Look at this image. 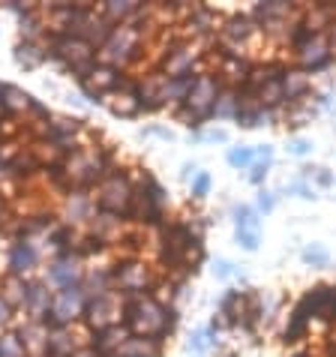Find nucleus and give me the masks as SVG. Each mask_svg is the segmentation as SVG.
Wrapping results in <instances>:
<instances>
[{"instance_id": "nucleus-1", "label": "nucleus", "mask_w": 336, "mask_h": 357, "mask_svg": "<svg viewBox=\"0 0 336 357\" xmlns=\"http://www.w3.org/2000/svg\"><path fill=\"white\" fill-rule=\"evenodd\" d=\"M63 168H66V174H69V183H72V190L93 192L96 186L105 181V177H112L114 172H121L123 165H121V153H117V147L102 142V144L84 147V151L66 156Z\"/></svg>"}, {"instance_id": "nucleus-2", "label": "nucleus", "mask_w": 336, "mask_h": 357, "mask_svg": "<svg viewBox=\"0 0 336 357\" xmlns=\"http://www.w3.org/2000/svg\"><path fill=\"white\" fill-rule=\"evenodd\" d=\"M123 324L132 336H151L165 342L177 327V306H165L153 294L123 297Z\"/></svg>"}, {"instance_id": "nucleus-3", "label": "nucleus", "mask_w": 336, "mask_h": 357, "mask_svg": "<svg viewBox=\"0 0 336 357\" xmlns=\"http://www.w3.org/2000/svg\"><path fill=\"white\" fill-rule=\"evenodd\" d=\"M168 220V192L147 168H138V190L126 213V222L142 228H160Z\"/></svg>"}, {"instance_id": "nucleus-4", "label": "nucleus", "mask_w": 336, "mask_h": 357, "mask_svg": "<svg viewBox=\"0 0 336 357\" xmlns=\"http://www.w3.org/2000/svg\"><path fill=\"white\" fill-rule=\"evenodd\" d=\"M135 190H138V168H121V172H114L112 177H105V181L93 190V198H96V207H100L102 213H114V216H123L130 213V204L135 198Z\"/></svg>"}, {"instance_id": "nucleus-5", "label": "nucleus", "mask_w": 336, "mask_h": 357, "mask_svg": "<svg viewBox=\"0 0 336 357\" xmlns=\"http://www.w3.org/2000/svg\"><path fill=\"white\" fill-rule=\"evenodd\" d=\"M0 276L3 273H13V276H27V280H33L39 273V267H43V250L33 243V241H24V237H6L0 234Z\"/></svg>"}, {"instance_id": "nucleus-6", "label": "nucleus", "mask_w": 336, "mask_h": 357, "mask_svg": "<svg viewBox=\"0 0 336 357\" xmlns=\"http://www.w3.org/2000/svg\"><path fill=\"white\" fill-rule=\"evenodd\" d=\"M160 273L153 271V264L144 259H126L121 255L114 264V291L123 297H138V294H153Z\"/></svg>"}, {"instance_id": "nucleus-7", "label": "nucleus", "mask_w": 336, "mask_h": 357, "mask_svg": "<svg viewBox=\"0 0 336 357\" xmlns=\"http://www.w3.org/2000/svg\"><path fill=\"white\" fill-rule=\"evenodd\" d=\"M100 216V207H96V198L93 192L87 190H72L61 198V204H57V220H61L66 228H75V231H87L91 222Z\"/></svg>"}, {"instance_id": "nucleus-8", "label": "nucleus", "mask_w": 336, "mask_h": 357, "mask_svg": "<svg viewBox=\"0 0 336 357\" xmlns=\"http://www.w3.org/2000/svg\"><path fill=\"white\" fill-rule=\"evenodd\" d=\"M84 310H87V294L82 285L72 289H61L52 297V310H48V327H75L84 321Z\"/></svg>"}, {"instance_id": "nucleus-9", "label": "nucleus", "mask_w": 336, "mask_h": 357, "mask_svg": "<svg viewBox=\"0 0 336 357\" xmlns=\"http://www.w3.org/2000/svg\"><path fill=\"white\" fill-rule=\"evenodd\" d=\"M222 87H225V84L220 82V78H216V73L199 75V78H195V84H192V91H190V96H186L183 108H186V112H192V114L201 121V126H204L207 121H211L213 105H216V99H220Z\"/></svg>"}, {"instance_id": "nucleus-10", "label": "nucleus", "mask_w": 336, "mask_h": 357, "mask_svg": "<svg viewBox=\"0 0 336 357\" xmlns=\"http://www.w3.org/2000/svg\"><path fill=\"white\" fill-rule=\"evenodd\" d=\"M123 321V294H100V297H87V310H84V321L91 331H105L112 324Z\"/></svg>"}, {"instance_id": "nucleus-11", "label": "nucleus", "mask_w": 336, "mask_h": 357, "mask_svg": "<svg viewBox=\"0 0 336 357\" xmlns=\"http://www.w3.org/2000/svg\"><path fill=\"white\" fill-rule=\"evenodd\" d=\"M102 105L114 117H126V121H132V117H142L144 108H142V96H138V75L123 73L121 84H117V91L108 93L102 99Z\"/></svg>"}, {"instance_id": "nucleus-12", "label": "nucleus", "mask_w": 336, "mask_h": 357, "mask_svg": "<svg viewBox=\"0 0 336 357\" xmlns=\"http://www.w3.org/2000/svg\"><path fill=\"white\" fill-rule=\"evenodd\" d=\"M259 33H261V31L255 27V22L250 18V13H234L231 18H225V22L220 24V33H216V39H220L222 52L243 54V45H250Z\"/></svg>"}, {"instance_id": "nucleus-13", "label": "nucleus", "mask_w": 336, "mask_h": 357, "mask_svg": "<svg viewBox=\"0 0 336 357\" xmlns=\"http://www.w3.org/2000/svg\"><path fill=\"white\" fill-rule=\"evenodd\" d=\"M84 280V261L72 255V259H54V261H45V271H43V282L48 285L52 291H61V289H72V285H82Z\"/></svg>"}, {"instance_id": "nucleus-14", "label": "nucleus", "mask_w": 336, "mask_h": 357, "mask_svg": "<svg viewBox=\"0 0 336 357\" xmlns=\"http://www.w3.org/2000/svg\"><path fill=\"white\" fill-rule=\"evenodd\" d=\"M91 327H52L48 331V345H45V357H72L78 349H84L87 340H91Z\"/></svg>"}, {"instance_id": "nucleus-15", "label": "nucleus", "mask_w": 336, "mask_h": 357, "mask_svg": "<svg viewBox=\"0 0 336 357\" xmlns=\"http://www.w3.org/2000/svg\"><path fill=\"white\" fill-rule=\"evenodd\" d=\"M336 61L330 52V39L328 33H315L310 43H303L298 52H294V63H298L303 73H321Z\"/></svg>"}, {"instance_id": "nucleus-16", "label": "nucleus", "mask_w": 336, "mask_h": 357, "mask_svg": "<svg viewBox=\"0 0 336 357\" xmlns=\"http://www.w3.org/2000/svg\"><path fill=\"white\" fill-rule=\"evenodd\" d=\"M121 78H123L121 69H112V66L96 63V66H93V73L87 75L84 82H78V91H82L87 99H91V102H100V105H102V99H105L108 93H114V91H117Z\"/></svg>"}, {"instance_id": "nucleus-17", "label": "nucleus", "mask_w": 336, "mask_h": 357, "mask_svg": "<svg viewBox=\"0 0 336 357\" xmlns=\"http://www.w3.org/2000/svg\"><path fill=\"white\" fill-rule=\"evenodd\" d=\"M255 61H250L246 54H234V52H216V78L225 87H237L250 78Z\"/></svg>"}, {"instance_id": "nucleus-18", "label": "nucleus", "mask_w": 336, "mask_h": 357, "mask_svg": "<svg viewBox=\"0 0 336 357\" xmlns=\"http://www.w3.org/2000/svg\"><path fill=\"white\" fill-rule=\"evenodd\" d=\"M13 331H18L22 336L24 349H27V357H45V345H48V331L52 327L43 324V321H27L24 315H18Z\"/></svg>"}, {"instance_id": "nucleus-19", "label": "nucleus", "mask_w": 336, "mask_h": 357, "mask_svg": "<svg viewBox=\"0 0 336 357\" xmlns=\"http://www.w3.org/2000/svg\"><path fill=\"white\" fill-rule=\"evenodd\" d=\"M52 297L54 291L43 282V276H33V285H31V294H27V303H24V319L27 321H43L48 319V310H52Z\"/></svg>"}, {"instance_id": "nucleus-20", "label": "nucleus", "mask_w": 336, "mask_h": 357, "mask_svg": "<svg viewBox=\"0 0 336 357\" xmlns=\"http://www.w3.org/2000/svg\"><path fill=\"white\" fill-rule=\"evenodd\" d=\"M130 336H132V331L121 321V324L105 327V331H93V333H91V340H87V349H93L96 354H102V357H105V354H114L126 340H130Z\"/></svg>"}, {"instance_id": "nucleus-21", "label": "nucleus", "mask_w": 336, "mask_h": 357, "mask_svg": "<svg viewBox=\"0 0 336 357\" xmlns=\"http://www.w3.org/2000/svg\"><path fill=\"white\" fill-rule=\"evenodd\" d=\"M31 105H33V96L27 91H22V87H15V84H6V82L0 84V112H3V117L22 121Z\"/></svg>"}, {"instance_id": "nucleus-22", "label": "nucleus", "mask_w": 336, "mask_h": 357, "mask_svg": "<svg viewBox=\"0 0 336 357\" xmlns=\"http://www.w3.org/2000/svg\"><path fill=\"white\" fill-rule=\"evenodd\" d=\"M282 93H285V105L303 102V99L312 93L310 73H303L300 66H289L285 69V75H282Z\"/></svg>"}, {"instance_id": "nucleus-23", "label": "nucleus", "mask_w": 336, "mask_h": 357, "mask_svg": "<svg viewBox=\"0 0 336 357\" xmlns=\"http://www.w3.org/2000/svg\"><path fill=\"white\" fill-rule=\"evenodd\" d=\"M31 285H33V280H27V276H13V273L0 276V294H3V301L13 306L18 315L24 312V303H27V294H31Z\"/></svg>"}, {"instance_id": "nucleus-24", "label": "nucleus", "mask_w": 336, "mask_h": 357, "mask_svg": "<svg viewBox=\"0 0 336 357\" xmlns=\"http://www.w3.org/2000/svg\"><path fill=\"white\" fill-rule=\"evenodd\" d=\"M96 9H100V15L105 18L108 24L121 27V24L135 22V18L142 15L144 3H135V0H108V3H100Z\"/></svg>"}, {"instance_id": "nucleus-25", "label": "nucleus", "mask_w": 336, "mask_h": 357, "mask_svg": "<svg viewBox=\"0 0 336 357\" xmlns=\"http://www.w3.org/2000/svg\"><path fill=\"white\" fill-rule=\"evenodd\" d=\"M234 121H237L240 130H259V126H273L276 121H280V112H276V108H264L259 102H252V105L237 108Z\"/></svg>"}, {"instance_id": "nucleus-26", "label": "nucleus", "mask_w": 336, "mask_h": 357, "mask_svg": "<svg viewBox=\"0 0 336 357\" xmlns=\"http://www.w3.org/2000/svg\"><path fill=\"white\" fill-rule=\"evenodd\" d=\"M162 354H165V342L151 340V336H130L114 351V357H162Z\"/></svg>"}, {"instance_id": "nucleus-27", "label": "nucleus", "mask_w": 336, "mask_h": 357, "mask_svg": "<svg viewBox=\"0 0 336 357\" xmlns=\"http://www.w3.org/2000/svg\"><path fill=\"white\" fill-rule=\"evenodd\" d=\"M199 75H181V78H165V87H162V105L165 108H181L186 102V96H190L192 84Z\"/></svg>"}, {"instance_id": "nucleus-28", "label": "nucleus", "mask_w": 336, "mask_h": 357, "mask_svg": "<svg viewBox=\"0 0 336 357\" xmlns=\"http://www.w3.org/2000/svg\"><path fill=\"white\" fill-rule=\"evenodd\" d=\"M310 327H312V319H306L300 310H294V306H291L289 321H285V331H282V342H285V345H298V342H303V340H306V333H310Z\"/></svg>"}, {"instance_id": "nucleus-29", "label": "nucleus", "mask_w": 336, "mask_h": 357, "mask_svg": "<svg viewBox=\"0 0 336 357\" xmlns=\"http://www.w3.org/2000/svg\"><path fill=\"white\" fill-rule=\"evenodd\" d=\"M13 57H15V63L22 66V69L33 73V69H39V66L45 63V48H43V45H36V43H22V39H18V45H15Z\"/></svg>"}, {"instance_id": "nucleus-30", "label": "nucleus", "mask_w": 336, "mask_h": 357, "mask_svg": "<svg viewBox=\"0 0 336 357\" xmlns=\"http://www.w3.org/2000/svg\"><path fill=\"white\" fill-rule=\"evenodd\" d=\"M237 96L231 87H222V93L220 99H216V105H213V114H211V121H234V114H237Z\"/></svg>"}, {"instance_id": "nucleus-31", "label": "nucleus", "mask_w": 336, "mask_h": 357, "mask_svg": "<svg viewBox=\"0 0 336 357\" xmlns=\"http://www.w3.org/2000/svg\"><path fill=\"white\" fill-rule=\"evenodd\" d=\"M0 357H27V349L22 342L18 331H6L0 333Z\"/></svg>"}, {"instance_id": "nucleus-32", "label": "nucleus", "mask_w": 336, "mask_h": 357, "mask_svg": "<svg viewBox=\"0 0 336 357\" xmlns=\"http://www.w3.org/2000/svg\"><path fill=\"white\" fill-rule=\"evenodd\" d=\"M231 220H234L237 228H252V231H259V211L250 207V204H234Z\"/></svg>"}, {"instance_id": "nucleus-33", "label": "nucleus", "mask_w": 336, "mask_h": 357, "mask_svg": "<svg viewBox=\"0 0 336 357\" xmlns=\"http://www.w3.org/2000/svg\"><path fill=\"white\" fill-rule=\"evenodd\" d=\"M225 160H229V165H231V168H250V165L255 162V147H246V144L229 147Z\"/></svg>"}, {"instance_id": "nucleus-34", "label": "nucleus", "mask_w": 336, "mask_h": 357, "mask_svg": "<svg viewBox=\"0 0 336 357\" xmlns=\"http://www.w3.org/2000/svg\"><path fill=\"white\" fill-rule=\"evenodd\" d=\"M312 117V105L306 102H294V105H285V123L291 126V130H298V126H306V121Z\"/></svg>"}, {"instance_id": "nucleus-35", "label": "nucleus", "mask_w": 336, "mask_h": 357, "mask_svg": "<svg viewBox=\"0 0 336 357\" xmlns=\"http://www.w3.org/2000/svg\"><path fill=\"white\" fill-rule=\"evenodd\" d=\"M282 192H291V195H298V198H303V202H312V198H319L315 195V186L310 183V181H291V183H285L282 186Z\"/></svg>"}, {"instance_id": "nucleus-36", "label": "nucleus", "mask_w": 336, "mask_h": 357, "mask_svg": "<svg viewBox=\"0 0 336 357\" xmlns=\"http://www.w3.org/2000/svg\"><path fill=\"white\" fill-rule=\"evenodd\" d=\"M268 174H270V162L255 160V162L250 165V172H246V181H250L252 186H261L264 181H268Z\"/></svg>"}, {"instance_id": "nucleus-37", "label": "nucleus", "mask_w": 336, "mask_h": 357, "mask_svg": "<svg viewBox=\"0 0 336 357\" xmlns=\"http://www.w3.org/2000/svg\"><path fill=\"white\" fill-rule=\"evenodd\" d=\"M234 241L240 243L246 252L259 250V231H252V228H234Z\"/></svg>"}, {"instance_id": "nucleus-38", "label": "nucleus", "mask_w": 336, "mask_h": 357, "mask_svg": "<svg viewBox=\"0 0 336 357\" xmlns=\"http://www.w3.org/2000/svg\"><path fill=\"white\" fill-rule=\"evenodd\" d=\"M303 261L312 264V267H324V264H328V250H324V246H319V243L306 246V250H303Z\"/></svg>"}, {"instance_id": "nucleus-39", "label": "nucleus", "mask_w": 336, "mask_h": 357, "mask_svg": "<svg viewBox=\"0 0 336 357\" xmlns=\"http://www.w3.org/2000/svg\"><path fill=\"white\" fill-rule=\"evenodd\" d=\"M190 186H192V198H195V202H201V198L211 192V174L199 172V174H195L192 181H190Z\"/></svg>"}, {"instance_id": "nucleus-40", "label": "nucleus", "mask_w": 336, "mask_h": 357, "mask_svg": "<svg viewBox=\"0 0 336 357\" xmlns=\"http://www.w3.org/2000/svg\"><path fill=\"white\" fill-rule=\"evenodd\" d=\"M18 319V312L3 301V294H0V333H6V331H13V324Z\"/></svg>"}, {"instance_id": "nucleus-41", "label": "nucleus", "mask_w": 336, "mask_h": 357, "mask_svg": "<svg viewBox=\"0 0 336 357\" xmlns=\"http://www.w3.org/2000/svg\"><path fill=\"white\" fill-rule=\"evenodd\" d=\"M310 183H315L319 190H330V186H336V177L330 168H315V174L310 177Z\"/></svg>"}, {"instance_id": "nucleus-42", "label": "nucleus", "mask_w": 336, "mask_h": 357, "mask_svg": "<svg viewBox=\"0 0 336 357\" xmlns=\"http://www.w3.org/2000/svg\"><path fill=\"white\" fill-rule=\"evenodd\" d=\"M255 211H261V213L276 211V192L261 190V192H259V198H255Z\"/></svg>"}, {"instance_id": "nucleus-43", "label": "nucleus", "mask_w": 336, "mask_h": 357, "mask_svg": "<svg viewBox=\"0 0 336 357\" xmlns=\"http://www.w3.org/2000/svg\"><path fill=\"white\" fill-rule=\"evenodd\" d=\"M310 151H312V144L306 142V138H291V142H289V153L291 156H306Z\"/></svg>"}, {"instance_id": "nucleus-44", "label": "nucleus", "mask_w": 336, "mask_h": 357, "mask_svg": "<svg viewBox=\"0 0 336 357\" xmlns=\"http://www.w3.org/2000/svg\"><path fill=\"white\" fill-rule=\"evenodd\" d=\"M213 273H216V280H229V276L234 273V264L229 259H220V261H216V267H213Z\"/></svg>"}, {"instance_id": "nucleus-45", "label": "nucleus", "mask_w": 336, "mask_h": 357, "mask_svg": "<svg viewBox=\"0 0 336 357\" xmlns=\"http://www.w3.org/2000/svg\"><path fill=\"white\" fill-rule=\"evenodd\" d=\"M199 142H229V132L225 130H211V132H195Z\"/></svg>"}, {"instance_id": "nucleus-46", "label": "nucleus", "mask_w": 336, "mask_h": 357, "mask_svg": "<svg viewBox=\"0 0 336 357\" xmlns=\"http://www.w3.org/2000/svg\"><path fill=\"white\" fill-rule=\"evenodd\" d=\"M13 213V207H9V202H6V195H0V225L6 222V216Z\"/></svg>"}, {"instance_id": "nucleus-47", "label": "nucleus", "mask_w": 336, "mask_h": 357, "mask_svg": "<svg viewBox=\"0 0 336 357\" xmlns=\"http://www.w3.org/2000/svg\"><path fill=\"white\" fill-rule=\"evenodd\" d=\"M72 357H100V354H96L93 349H87V345H84V349H78V351H75Z\"/></svg>"}, {"instance_id": "nucleus-48", "label": "nucleus", "mask_w": 336, "mask_h": 357, "mask_svg": "<svg viewBox=\"0 0 336 357\" xmlns=\"http://www.w3.org/2000/svg\"><path fill=\"white\" fill-rule=\"evenodd\" d=\"M291 357H310V354H306V351H294Z\"/></svg>"}]
</instances>
